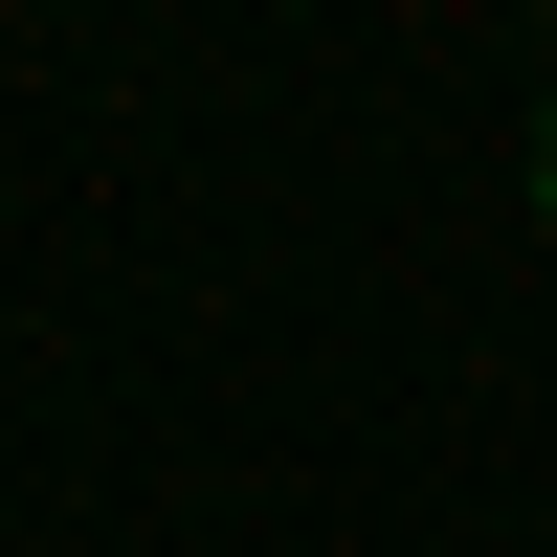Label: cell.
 Wrapping results in <instances>:
<instances>
[{
	"label": "cell",
	"mask_w": 557,
	"mask_h": 557,
	"mask_svg": "<svg viewBox=\"0 0 557 557\" xmlns=\"http://www.w3.org/2000/svg\"><path fill=\"white\" fill-rule=\"evenodd\" d=\"M535 246H557V89H535Z\"/></svg>",
	"instance_id": "obj_1"
}]
</instances>
